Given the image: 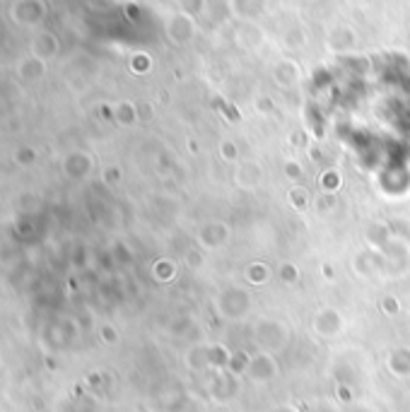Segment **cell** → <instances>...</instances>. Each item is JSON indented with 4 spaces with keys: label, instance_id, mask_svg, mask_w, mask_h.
I'll use <instances>...</instances> for the list:
<instances>
[{
    "label": "cell",
    "instance_id": "cell-1",
    "mask_svg": "<svg viewBox=\"0 0 410 412\" xmlns=\"http://www.w3.org/2000/svg\"><path fill=\"white\" fill-rule=\"evenodd\" d=\"M101 337H104V340H114V331H111V328H101Z\"/></svg>",
    "mask_w": 410,
    "mask_h": 412
}]
</instances>
